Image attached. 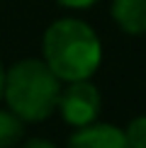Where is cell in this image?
I'll return each instance as SVG.
<instances>
[{
    "label": "cell",
    "mask_w": 146,
    "mask_h": 148,
    "mask_svg": "<svg viewBox=\"0 0 146 148\" xmlns=\"http://www.w3.org/2000/svg\"><path fill=\"white\" fill-rule=\"evenodd\" d=\"M110 15L124 34H146V0H112Z\"/></svg>",
    "instance_id": "obj_5"
},
{
    "label": "cell",
    "mask_w": 146,
    "mask_h": 148,
    "mask_svg": "<svg viewBox=\"0 0 146 148\" xmlns=\"http://www.w3.org/2000/svg\"><path fill=\"white\" fill-rule=\"evenodd\" d=\"M24 134V124L12 112H0V148H12L20 143Z\"/></svg>",
    "instance_id": "obj_6"
},
{
    "label": "cell",
    "mask_w": 146,
    "mask_h": 148,
    "mask_svg": "<svg viewBox=\"0 0 146 148\" xmlns=\"http://www.w3.org/2000/svg\"><path fill=\"white\" fill-rule=\"evenodd\" d=\"M20 148H56V146H54L51 141H46V138H29V141H24Z\"/></svg>",
    "instance_id": "obj_9"
},
{
    "label": "cell",
    "mask_w": 146,
    "mask_h": 148,
    "mask_svg": "<svg viewBox=\"0 0 146 148\" xmlns=\"http://www.w3.org/2000/svg\"><path fill=\"white\" fill-rule=\"evenodd\" d=\"M102 107V97L100 90L95 88L90 80H76V83H68V88L61 90L59 95V104L56 109L61 112L66 124L81 129L93 124L100 114Z\"/></svg>",
    "instance_id": "obj_3"
},
{
    "label": "cell",
    "mask_w": 146,
    "mask_h": 148,
    "mask_svg": "<svg viewBox=\"0 0 146 148\" xmlns=\"http://www.w3.org/2000/svg\"><path fill=\"white\" fill-rule=\"evenodd\" d=\"M124 136H127L129 148H146V114L134 116L129 126L124 129Z\"/></svg>",
    "instance_id": "obj_7"
},
{
    "label": "cell",
    "mask_w": 146,
    "mask_h": 148,
    "mask_svg": "<svg viewBox=\"0 0 146 148\" xmlns=\"http://www.w3.org/2000/svg\"><path fill=\"white\" fill-rule=\"evenodd\" d=\"M44 63L59 80L76 83L90 80V75L100 68L102 46L90 24L81 20H56L44 32Z\"/></svg>",
    "instance_id": "obj_1"
},
{
    "label": "cell",
    "mask_w": 146,
    "mask_h": 148,
    "mask_svg": "<svg viewBox=\"0 0 146 148\" xmlns=\"http://www.w3.org/2000/svg\"><path fill=\"white\" fill-rule=\"evenodd\" d=\"M68 148H129L124 131L112 124H93L81 126L68 138Z\"/></svg>",
    "instance_id": "obj_4"
},
{
    "label": "cell",
    "mask_w": 146,
    "mask_h": 148,
    "mask_svg": "<svg viewBox=\"0 0 146 148\" xmlns=\"http://www.w3.org/2000/svg\"><path fill=\"white\" fill-rule=\"evenodd\" d=\"M61 95V83L39 58L17 61L5 73L3 97L10 112L22 121H44L54 114Z\"/></svg>",
    "instance_id": "obj_2"
},
{
    "label": "cell",
    "mask_w": 146,
    "mask_h": 148,
    "mask_svg": "<svg viewBox=\"0 0 146 148\" xmlns=\"http://www.w3.org/2000/svg\"><path fill=\"white\" fill-rule=\"evenodd\" d=\"M54 3H59L61 8H71V10H85L90 5H95L97 0H54Z\"/></svg>",
    "instance_id": "obj_8"
},
{
    "label": "cell",
    "mask_w": 146,
    "mask_h": 148,
    "mask_svg": "<svg viewBox=\"0 0 146 148\" xmlns=\"http://www.w3.org/2000/svg\"><path fill=\"white\" fill-rule=\"evenodd\" d=\"M3 88H5V71L0 66V100H3Z\"/></svg>",
    "instance_id": "obj_10"
}]
</instances>
